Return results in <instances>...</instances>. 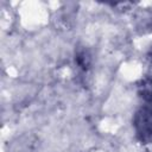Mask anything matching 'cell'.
<instances>
[{
    "instance_id": "3",
    "label": "cell",
    "mask_w": 152,
    "mask_h": 152,
    "mask_svg": "<svg viewBox=\"0 0 152 152\" xmlns=\"http://www.w3.org/2000/svg\"><path fill=\"white\" fill-rule=\"evenodd\" d=\"M137 93L142 102H152V70L138 81Z\"/></svg>"
},
{
    "instance_id": "2",
    "label": "cell",
    "mask_w": 152,
    "mask_h": 152,
    "mask_svg": "<svg viewBox=\"0 0 152 152\" xmlns=\"http://www.w3.org/2000/svg\"><path fill=\"white\" fill-rule=\"evenodd\" d=\"M75 66L82 77H84L91 69V55L86 46H78L75 51L74 57Z\"/></svg>"
},
{
    "instance_id": "4",
    "label": "cell",
    "mask_w": 152,
    "mask_h": 152,
    "mask_svg": "<svg viewBox=\"0 0 152 152\" xmlns=\"http://www.w3.org/2000/svg\"><path fill=\"white\" fill-rule=\"evenodd\" d=\"M145 152H151V150H150V148H148V147H147V148H146V151H145Z\"/></svg>"
},
{
    "instance_id": "1",
    "label": "cell",
    "mask_w": 152,
    "mask_h": 152,
    "mask_svg": "<svg viewBox=\"0 0 152 152\" xmlns=\"http://www.w3.org/2000/svg\"><path fill=\"white\" fill-rule=\"evenodd\" d=\"M133 129L142 145H152V102H142L133 114Z\"/></svg>"
}]
</instances>
